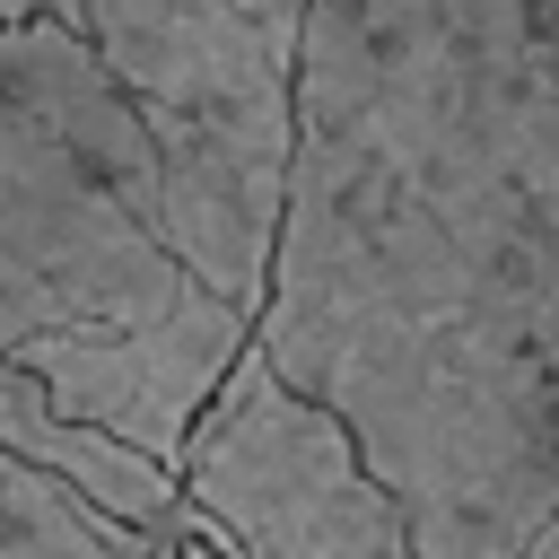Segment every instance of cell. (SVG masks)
I'll use <instances>...</instances> for the list:
<instances>
[{
	"mask_svg": "<svg viewBox=\"0 0 559 559\" xmlns=\"http://www.w3.org/2000/svg\"><path fill=\"white\" fill-rule=\"evenodd\" d=\"M253 341L402 489L428 559L559 507V0H306Z\"/></svg>",
	"mask_w": 559,
	"mask_h": 559,
	"instance_id": "obj_1",
	"label": "cell"
},
{
	"mask_svg": "<svg viewBox=\"0 0 559 559\" xmlns=\"http://www.w3.org/2000/svg\"><path fill=\"white\" fill-rule=\"evenodd\" d=\"M227 306L166 236L157 148L96 35L0 26V358Z\"/></svg>",
	"mask_w": 559,
	"mask_h": 559,
	"instance_id": "obj_2",
	"label": "cell"
},
{
	"mask_svg": "<svg viewBox=\"0 0 559 559\" xmlns=\"http://www.w3.org/2000/svg\"><path fill=\"white\" fill-rule=\"evenodd\" d=\"M87 35L157 148L175 253L262 323L297 175L306 26L262 17L245 0H87Z\"/></svg>",
	"mask_w": 559,
	"mask_h": 559,
	"instance_id": "obj_3",
	"label": "cell"
},
{
	"mask_svg": "<svg viewBox=\"0 0 559 559\" xmlns=\"http://www.w3.org/2000/svg\"><path fill=\"white\" fill-rule=\"evenodd\" d=\"M175 472L183 507L236 559H428L402 489L376 472L358 428L262 341H245V358L192 419Z\"/></svg>",
	"mask_w": 559,
	"mask_h": 559,
	"instance_id": "obj_4",
	"label": "cell"
},
{
	"mask_svg": "<svg viewBox=\"0 0 559 559\" xmlns=\"http://www.w3.org/2000/svg\"><path fill=\"white\" fill-rule=\"evenodd\" d=\"M0 445L9 454H26L35 472H52L61 489H79L87 507H105L114 524H131V533H175L192 507H183V472L175 463H157V454H140L131 437H114V428H87V419H70L17 358H0Z\"/></svg>",
	"mask_w": 559,
	"mask_h": 559,
	"instance_id": "obj_5",
	"label": "cell"
},
{
	"mask_svg": "<svg viewBox=\"0 0 559 559\" xmlns=\"http://www.w3.org/2000/svg\"><path fill=\"white\" fill-rule=\"evenodd\" d=\"M157 542L166 533L114 524L105 507H87L79 489H61L52 472H35L26 454L0 445V559H148Z\"/></svg>",
	"mask_w": 559,
	"mask_h": 559,
	"instance_id": "obj_6",
	"label": "cell"
},
{
	"mask_svg": "<svg viewBox=\"0 0 559 559\" xmlns=\"http://www.w3.org/2000/svg\"><path fill=\"white\" fill-rule=\"evenodd\" d=\"M175 559H236V550H227V542H218L201 515H183V533H175Z\"/></svg>",
	"mask_w": 559,
	"mask_h": 559,
	"instance_id": "obj_7",
	"label": "cell"
},
{
	"mask_svg": "<svg viewBox=\"0 0 559 559\" xmlns=\"http://www.w3.org/2000/svg\"><path fill=\"white\" fill-rule=\"evenodd\" d=\"M524 559H559V507H550V524L533 533V550H524Z\"/></svg>",
	"mask_w": 559,
	"mask_h": 559,
	"instance_id": "obj_8",
	"label": "cell"
},
{
	"mask_svg": "<svg viewBox=\"0 0 559 559\" xmlns=\"http://www.w3.org/2000/svg\"><path fill=\"white\" fill-rule=\"evenodd\" d=\"M148 559H175V533H166V542H157V550H148Z\"/></svg>",
	"mask_w": 559,
	"mask_h": 559,
	"instance_id": "obj_9",
	"label": "cell"
}]
</instances>
